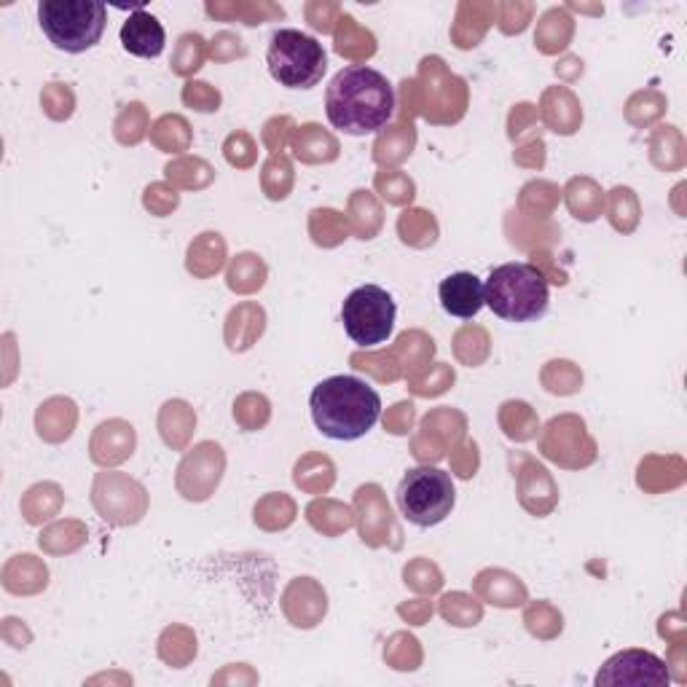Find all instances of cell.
Listing matches in <instances>:
<instances>
[{
	"instance_id": "4dcf8cb0",
	"label": "cell",
	"mask_w": 687,
	"mask_h": 687,
	"mask_svg": "<svg viewBox=\"0 0 687 687\" xmlns=\"http://www.w3.org/2000/svg\"><path fill=\"white\" fill-rule=\"evenodd\" d=\"M153 143L159 145L162 151H183L191 143V135H188V124L180 116H164L162 121H156V127L151 132Z\"/></svg>"
},
{
	"instance_id": "d4e9b609",
	"label": "cell",
	"mask_w": 687,
	"mask_h": 687,
	"mask_svg": "<svg viewBox=\"0 0 687 687\" xmlns=\"http://www.w3.org/2000/svg\"><path fill=\"white\" fill-rule=\"evenodd\" d=\"M567 202L577 221H594V218H599V213H602L604 196L591 180L575 178L567 186Z\"/></svg>"
},
{
	"instance_id": "83f0119b",
	"label": "cell",
	"mask_w": 687,
	"mask_h": 687,
	"mask_svg": "<svg viewBox=\"0 0 687 687\" xmlns=\"http://www.w3.org/2000/svg\"><path fill=\"white\" fill-rule=\"evenodd\" d=\"M266 282V266L258 255L242 253L234 258L229 269V288L237 293H253L261 290Z\"/></svg>"
},
{
	"instance_id": "2e32d148",
	"label": "cell",
	"mask_w": 687,
	"mask_h": 687,
	"mask_svg": "<svg viewBox=\"0 0 687 687\" xmlns=\"http://www.w3.org/2000/svg\"><path fill=\"white\" fill-rule=\"evenodd\" d=\"M357 508L371 513V516H363V524H360V532H363V540L371 545H379L382 540L379 537L384 535V529L392 526V510L390 505L384 502L382 489L379 486H363L357 489Z\"/></svg>"
},
{
	"instance_id": "836d02e7",
	"label": "cell",
	"mask_w": 687,
	"mask_h": 687,
	"mask_svg": "<svg viewBox=\"0 0 687 687\" xmlns=\"http://www.w3.org/2000/svg\"><path fill=\"white\" fill-rule=\"evenodd\" d=\"M234 419L245 427L247 433H253L269 422V400L263 395H242L234 406Z\"/></svg>"
},
{
	"instance_id": "bcb514c9",
	"label": "cell",
	"mask_w": 687,
	"mask_h": 687,
	"mask_svg": "<svg viewBox=\"0 0 687 687\" xmlns=\"http://www.w3.org/2000/svg\"><path fill=\"white\" fill-rule=\"evenodd\" d=\"M400 615H406L414 626H422L430 615H433V607L427 602H419V604H408V607H400Z\"/></svg>"
},
{
	"instance_id": "d6986e66",
	"label": "cell",
	"mask_w": 687,
	"mask_h": 687,
	"mask_svg": "<svg viewBox=\"0 0 687 687\" xmlns=\"http://www.w3.org/2000/svg\"><path fill=\"white\" fill-rule=\"evenodd\" d=\"M293 151H296L301 162H333L339 156V143L328 132L317 127V124H306L293 137Z\"/></svg>"
},
{
	"instance_id": "6da1fadb",
	"label": "cell",
	"mask_w": 687,
	"mask_h": 687,
	"mask_svg": "<svg viewBox=\"0 0 687 687\" xmlns=\"http://www.w3.org/2000/svg\"><path fill=\"white\" fill-rule=\"evenodd\" d=\"M325 113L333 129L363 137L382 132L395 116V89L379 70L349 65L339 70L325 92Z\"/></svg>"
},
{
	"instance_id": "44dd1931",
	"label": "cell",
	"mask_w": 687,
	"mask_h": 687,
	"mask_svg": "<svg viewBox=\"0 0 687 687\" xmlns=\"http://www.w3.org/2000/svg\"><path fill=\"white\" fill-rule=\"evenodd\" d=\"M339 33H336V51L349 60H368L376 51V38L368 30L357 25L349 14L339 17Z\"/></svg>"
},
{
	"instance_id": "7a4b0ae2",
	"label": "cell",
	"mask_w": 687,
	"mask_h": 687,
	"mask_svg": "<svg viewBox=\"0 0 687 687\" xmlns=\"http://www.w3.org/2000/svg\"><path fill=\"white\" fill-rule=\"evenodd\" d=\"M317 430L331 441H357L374 430L382 416L379 392L357 376H331L309 398Z\"/></svg>"
},
{
	"instance_id": "603a6c76",
	"label": "cell",
	"mask_w": 687,
	"mask_h": 687,
	"mask_svg": "<svg viewBox=\"0 0 687 687\" xmlns=\"http://www.w3.org/2000/svg\"><path fill=\"white\" fill-rule=\"evenodd\" d=\"M572 38V19L567 17V11L551 9L545 11L540 25H537L535 41L540 46V51L545 54H556L559 49H564Z\"/></svg>"
},
{
	"instance_id": "5bb4252c",
	"label": "cell",
	"mask_w": 687,
	"mask_h": 687,
	"mask_svg": "<svg viewBox=\"0 0 687 687\" xmlns=\"http://www.w3.org/2000/svg\"><path fill=\"white\" fill-rule=\"evenodd\" d=\"M135 449V430L127 422H102L92 438V459L100 465H116L132 457Z\"/></svg>"
},
{
	"instance_id": "d6a6232c",
	"label": "cell",
	"mask_w": 687,
	"mask_h": 687,
	"mask_svg": "<svg viewBox=\"0 0 687 687\" xmlns=\"http://www.w3.org/2000/svg\"><path fill=\"white\" fill-rule=\"evenodd\" d=\"M441 615L454 626H475L481 620V604L465 594L443 596Z\"/></svg>"
},
{
	"instance_id": "4fadbf2b",
	"label": "cell",
	"mask_w": 687,
	"mask_h": 687,
	"mask_svg": "<svg viewBox=\"0 0 687 687\" xmlns=\"http://www.w3.org/2000/svg\"><path fill=\"white\" fill-rule=\"evenodd\" d=\"M580 443H591L586 438V425H583L580 419H575V416H561V419H553L551 425L545 427L543 454L561 465L564 449H569L567 451V467H572V459H569V454H577V459H580V467L591 465L594 459H588L586 454H580Z\"/></svg>"
},
{
	"instance_id": "60d3db41",
	"label": "cell",
	"mask_w": 687,
	"mask_h": 687,
	"mask_svg": "<svg viewBox=\"0 0 687 687\" xmlns=\"http://www.w3.org/2000/svg\"><path fill=\"white\" fill-rule=\"evenodd\" d=\"M223 151H226V159H229L234 167H250L255 159V145L245 132H234V135L226 140V145H223Z\"/></svg>"
},
{
	"instance_id": "7c38bea8",
	"label": "cell",
	"mask_w": 687,
	"mask_h": 687,
	"mask_svg": "<svg viewBox=\"0 0 687 687\" xmlns=\"http://www.w3.org/2000/svg\"><path fill=\"white\" fill-rule=\"evenodd\" d=\"M164 27L159 19L148 14V11L137 9L129 14V19L121 27V46L135 54V57H143V60H151V57H159L164 51Z\"/></svg>"
},
{
	"instance_id": "8d00e7d4",
	"label": "cell",
	"mask_w": 687,
	"mask_h": 687,
	"mask_svg": "<svg viewBox=\"0 0 687 687\" xmlns=\"http://www.w3.org/2000/svg\"><path fill=\"white\" fill-rule=\"evenodd\" d=\"M505 411H508L510 416H516L513 422L510 419H502V427H505V433L510 435V438H516V441H529V438H535L537 433V425H524V419H532V408L526 406V403H505Z\"/></svg>"
},
{
	"instance_id": "f35d334b",
	"label": "cell",
	"mask_w": 687,
	"mask_h": 687,
	"mask_svg": "<svg viewBox=\"0 0 687 687\" xmlns=\"http://www.w3.org/2000/svg\"><path fill=\"white\" fill-rule=\"evenodd\" d=\"M183 102L191 105V108H196V111L213 113L218 111V105H221V94H218V89H213L210 84L191 81V84H186V89H183Z\"/></svg>"
},
{
	"instance_id": "8fae6325",
	"label": "cell",
	"mask_w": 687,
	"mask_h": 687,
	"mask_svg": "<svg viewBox=\"0 0 687 687\" xmlns=\"http://www.w3.org/2000/svg\"><path fill=\"white\" fill-rule=\"evenodd\" d=\"M438 298H441V306L451 314V317L470 320V317H475L486 304L484 282L478 280L473 272L449 274V277L441 282V288H438Z\"/></svg>"
},
{
	"instance_id": "7bdbcfd3",
	"label": "cell",
	"mask_w": 687,
	"mask_h": 687,
	"mask_svg": "<svg viewBox=\"0 0 687 687\" xmlns=\"http://www.w3.org/2000/svg\"><path fill=\"white\" fill-rule=\"evenodd\" d=\"M272 180H280V186L285 188V194L293 186V170H290V162L285 156H272L266 167H263V186H269Z\"/></svg>"
},
{
	"instance_id": "30bf717a",
	"label": "cell",
	"mask_w": 687,
	"mask_h": 687,
	"mask_svg": "<svg viewBox=\"0 0 687 687\" xmlns=\"http://www.w3.org/2000/svg\"><path fill=\"white\" fill-rule=\"evenodd\" d=\"M223 449L218 443H199L178 470V489L186 500L202 502L215 492L223 475Z\"/></svg>"
},
{
	"instance_id": "ba28073f",
	"label": "cell",
	"mask_w": 687,
	"mask_h": 687,
	"mask_svg": "<svg viewBox=\"0 0 687 687\" xmlns=\"http://www.w3.org/2000/svg\"><path fill=\"white\" fill-rule=\"evenodd\" d=\"M596 685L628 687H663L669 685V669L658 655L647 650H623L612 655L596 674Z\"/></svg>"
},
{
	"instance_id": "d590c367",
	"label": "cell",
	"mask_w": 687,
	"mask_h": 687,
	"mask_svg": "<svg viewBox=\"0 0 687 687\" xmlns=\"http://www.w3.org/2000/svg\"><path fill=\"white\" fill-rule=\"evenodd\" d=\"M376 188L382 191V196L390 204H406L414 199V183L400 172H387V175L382 172L376 178Z\"/></svg>"
},
{
	"instance_id": "cb8c5ba5",
	"label": "cell",
	"mask_w": 687,
	"mask_h": 687,
	"mask_svg": "<svg viewBox=\"0 0 687 687\" xmlns=\"http://www.w3.org/2000/svg\"><path fill=\"white\" fill-rule=\"evenodd\" d=\"M349 223L360 239H374L382 226V210L368 191H355V196L349 199Z\"/></svg>"
},
{
	"instance_id": "74e56055",
	"label": "cell",
	"mask_w": 687,
	"mask_h": 687,
	"mask_svg": "<svg viewBox=\"0 0 687 687\" xmlns=\"http://www.w3.org/2000/svg\"><path fill=\"white\" fill-rule=\"evenodd\" d=\"M41 100L51 119H68L73 113V92L65 84H49L43 89Z\"/></svg>"
},
{
	"instance_id": "ab89813d",
	"label": "cell",
	"mask_w": 687,
	"mask_h": 687,
	"mask_svg": "<svg viewBox=\"0 0 687 687\" xmlns=\"http://www.w3.org/2000/svg\"><path fill=\"white\" fill-rule=\"evenodd\" d=\"M433 371L435 374L425 371L422 376H414V387H411V390H414L416 395H441V392L454 382V371L446 368L443 363L433 365Z\"/></svg>"
},
{
	"instance_id": "1f68e13d",
	"label": "cell",
	"mask_w": 687,
	"mask_h": 687,
	"mask_svg": "<svg viewBox=\"0 0 687 687\" xmlns=\"http://www.w3.org/2000/svg\"><path fill=\"white\" fill-rule=\"evenodd\" d=\"M204 57H207V46H204L202 35H183L178 43V51H175V57H172V70L180 73V76H188V73H194V70L202 68Z\"/></svg>"
},
{
	"instance_id": "9c48e42d",
	"label": "cell",
	"mask_w": 687,
	"mask_h": 687,
	"mask_svg": "<svg viewBox=\"0 0 687 687\" xmlns=\"http://www.w3.org/2000/svg\"><path fill=\"white\" fill-rule=\"evenodd\" d=\"M94 505L105 521L113 524H135L145 513L143 486L124 475L102 473L94 484Z\"/></svg>"
},
{
	"instance_id": "f6af8a7d",
	"label": "cell",
	"mask_w": 687,
	"mask_h": 687,
	"mask_svg": "<svg viewBox=\"0 0 687 687\" xmlns=\"http://www.w3.org/2000/svg\"><path fill=\"white\" fill-rule=\"evenodd\" d=\"M422 572H425V575H416L414 569L406 567V586H414L416 591H438V588H441V575H438V569L425 561V569H422Z\"/></svg>"
},
{
	"instance_id": "484cf974",
	"label": "cell",
	"mask_w": 687,
	"mask_h": 687,
	"mask_svg": "<svg viewBox=\"0 0 687 687\" xmlns=\"http://www.w3.org/2000/svg\"><path fill=\"white\" fill-rule=\"evenodd\" d=\"M400 239L411 247H427L433 245L438 237V223H435L433 213L427 210H406L398 221Z\"/></svg>"
},
{
	"instance_id": "4316f807",
	"label": "cell",
	"mask_w": 687,
	"mask_h": 687,
	"mask_svg": "<svg viewBox=\"0 0 687 687\" xmlns=\"http://www.w3.org/2000/svg\"><path fill=\"white\" fill-rule=\"evenodd\" d=\"M306 516L312 521V526L317 532H325V535H339L344 529L352 526V510L339 505L333 500H317L309 505Z\"/></svg>"
},
{
	"instance_id": "9a60e30c",
	"label": "cell",
	"mask_w": 687,
	"mask_h": 687,
	"mask_svg": "<svg viewBox=\"0 0 687 687\" xmlns=\"http://www.w3.org/2000/svg\"><path fill=\"white\" fill-rule=\"evenodd\" d=\"M73 425H76V406H73V400L68 398L46 400V403L38 408V416H35L38 435L49 443H60L65 441V438H70Z\"/></svg>"
},
{
	"instance_id": "e575fe53",
	"label": "cell",
	"mask_w": 687,
	"mask_h": 687,
	"mask_svg": "<svg viewBox=\"0 0 687 687\" xmlns=\"http://www.w3.org/2000/svg\"><path fill=\"white\" fill-rule=\"evenodd\" d=\"M145 135V111L143 105H127V111L121 113L119 121H116V137H119L124 145L140 143Z\"/></svg>"
},
{
	"instance_id": "e0dca14e",
	"label": "cell",
	"mask_w": 687,
	"mask_h": 687,
	"mask_svg": "<svg viewBox=\"0 0 687 687\" xmlns=\"http://www.w3.org/2000/svg\"><path fill=\"white\" fill-rule=\"evenodd\" d=\"M475 591L497 607H516L526 599V588L518 583V577L500 569H486L475 577Z\"/></svg>"
},
{
	"instance_id": "52a82bcc",
	"label": "cell",
	"mask_w": 687,
	"mask_h": 687,
	"mask_svg": "<svg viewBox=\"0 0 687 687\" xmlns=\"http://www.w3.org/2000/svg\"><path fill=\"white\" fill-rule=\"evenodd\" d=\"M395 317H398L395 301L379 285H363V288L352 290L341 304L344 331L357 347L363 349L379 347L390 339Z\"/></svg>"
},
{
	"instance_id": "7402d4cb",
	"label": "cell",
	"mask_w": 687,
	"mask_h": 687,
	"mask_svg": "<svg viewBox=\"0 0 687 687\" xmlns=\"http://www.w3.org/2000/svg\"><path fill=\"white\" fill-rule=\"evenodd\" d=\"M194 425V411H191V406L183 403V400H170V403L162 408L159 427H162L164 441L170 443V446H175V449H180V446L188 441V435H191Z\"/></svg>"
},
{
	"instance_id": "b9f144b4",
	"label": "cell",
	"mask_w": 687,
	"mask_h": 687,
	"mask_svg": "<svg viewBox=\"0 0 687 687\" xmlns=\"http://www.w3.org/2000/svg\"><path fill=\"white\" fill-rule=\"evenodd\" d=\"M145 207H148L151 213L159 215V218H164L170 210L178 207V194H175V191H167V186H162V183H159V186H151L145 191Z\"/></svg>"
},
{
	"instance_id": "ac0fdd59",
	"label": "cell",
	"mask_w": 687,
	"mask_h": 687,
	"mask_svg": "<svg viewBox=\"0 0 687 687\" xmlns=\"http://www.w3.org/2000/svg\"><path fill=\"white\" fill-rule=\"evenodd\" d=\"M263 328H266V314H263L261 306L242 304L229 314L226 341H229L231 349L242 352V349L253 347V341L261 336Z\"/></svg>"
},
{
	"instance_id": "ffe728a7",
	"label": "cell",
	"mask_w": 687,
	"mask_h": 687,
	"mask_svg": "<svg viewBox=\"0 0 687 687\" xmlns=\"http://www.w3.org/2000/svg\"><path fill=\"white\" fill-rule=\"evenodd\" d=\"M223 258H226V245H223L221 234L207 231L188 247V272L207 280L221 269Z\"/></svg>"
},
{
	"instance_id": "f1b7e54d",
	"label": "cell",
	"mask_w": 687,
	"mask_h": 687,
	"mask_svg": "<svg viewBox=\"0 0 687 687\" xmlns=\"http://www.w3.org/2000/svg\"><path fill=\"white\" fill-rule=\"evenodd\" d=\"M414 140H416V132L411 124H400V127L390 129L387 135H382L379 140H376L374 151H376V162L379 164H395V162H403L408 153H411V148H414Z\"/></svg>"
},
{
	"instance_id": "5b68a950",
	"label": "cell",
	"mask_w": 687,
	"mask_h": 687,
	"mask_svg": "<svg viewBox=\"0 0 687 687\" xmlns=\"http://www.w3.org/2000/svg\"><path fill=\"white\" fill-rule=\"evenodd\" d=\"M269 73L285 89H312L328 70L323 43L301 30H277L269 43Z\"/></svg>"
},
{
	"instance_id": "f546056e",
	"label": "cell",
	"mask_w": 687,
	"mask_h": 687,
	"mask_svg": "<svg viewBox=\"0 0 687 687\" xmlns=\"http://www.w3.org/2000/svg\"><path fill=\"white\" fill-rule=\"evenodd\" d=\"M309 231H312L317 245H339L341 239H347V218L333 213V210H314L312 221H309Z\"/></svg>"
},
{
	"instance_id": "8992f818",
	"label": "cell",
	"mask_w": 687,
	"mask_h": 687,
	"mask_svg": "<svg viewBox=\"0 0 687 687\" xmlns=\"http://www.w3.org/2000/svg\"><path fill=\"white\" fill-rule=\"evenodd\" d=\"M454 481L438 467H414L398 486L400 513L416 526H435L454 510Z\"/></svg>"
},
{
	"instance_id": "3957f363",
	"label": "cell",
	"mask_w": 687,
	"mask_h": 687,
	"mask_svg": "<svg viewBox=\"0 0 687 687\" xmlns=\"http://www.w3.org/2000/svg\"><path fill=\"white\" fill-rule=\"evenodd\" d=\"M486 306L508 323H532L548 312L551 290L537 263H502L484 285Z\"/></svg>"
},
{
	"instance_id": "277c9868",
	"label": "cell",
	"mask_w": 687,
	"mask_h": 687,
	"mask_svg": "<svg viewBox=\"0 0 687 687\" xmlns=\"http://www.w3.org/2000/svg\"><path fill=\"white\" fill-rule=\"evenodd\" d=\"M38 22L54 49L81 54L97 46L108 25V9L94 0H43Z\"/></svg>"
},
{
	"instance_id": "ee69618b",
	"label": "cell",
	"mask_w": 687,
	"mask_h": 687,
	"mask_svg": "<svg viewBox=\"0 0 687 687\" xmlns=\"http://www.w3.org/2000/svg\"><path fill=\"white\" fill-rule=\"evenodd\" d=\"M411 425H414V406L411 403H398L384 419V427L395 435H406Z\"/></svg>"
}]
</instances>
